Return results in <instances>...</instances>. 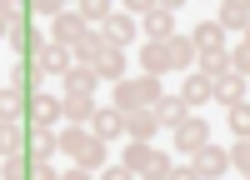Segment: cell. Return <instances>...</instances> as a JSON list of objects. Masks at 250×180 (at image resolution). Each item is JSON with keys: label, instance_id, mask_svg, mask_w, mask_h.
<instances>
[{"label": "cell", "instance_id": "cell-1", "mask_svg": "<svg viewBox=\"0 0 250 180\" xmlns=\"http://www.w3.org/2000/svg\"><path fill=\"white\" fill-rule=\"evenodd\" d=\"M160 100H165V85H160L155 75H135V80L125 75L120 85H115V95H110V105L120 115H130V110H155Z\"/></svg>", "mask_w": 250, "mask_h": 180}, {"label": "cell", "instance_id": "cell-2", "mask_svg": "<svg viewBox=\"0 0 250 180\" xmlns=\"http://www.w3.org/2000/svg\"><path fill=\"white\" fill-rule=\"evenodd\" d=\"M30 65H35V80H40V75H60V80H65V75L75 70V50L55 45V40H40V45L30 50Z\"/></svg>", "mask_w": 250, "mask_h": 180}, {"label": "cell", "instance_id": "cell-3", "mask_svg": "<svg viewBox=\"0 0 250 180\" xmlns=\"http://www.w3.org/2000/svg\"><path fill=\"white\" fill-rule=\"evenodd\" d=\"M25 100H30V105H25L30 125H50V130H60V125H65V95H50V90H30Z\"/></svg>", "mask_w": 250, "mask_h": 180}, {"label": "cell", "instance_id": "cell-4", "mask_svg": "<svg viewBox=\"0 0 250 180\" xmlns=\"http://www.w3.org/2000/svg\"><path fill=\"white\" fill-rule=\"evenodd\" d=\"M90 35H95V30H90V25H85V20H80L75 10H65V15H60L55 25H50V40H55V45H65V50H80Z\"/></svg>", "mask_w": 250, "mask_h": 180}, {"label": "cell", "instance_id": "cell-5", "mask_svg": "<svg viewBox=\"0 0 250 180\" xmlns=\"http://www.w3.org/2000/svg\"><path fill=\"white\" fill-rule=\"evenodd\" d=\"M100 35H105V45H110V50H130V40L140 35V20H135V15H125V10H115V15L105 20V30H100Z\"/></svg>", "mask_w": 250, "mask_h": 180}, {"label": "cell", "instance_id": "cell-6", "mask_svg": "<svg viewBox=\"0 0 250 180\" xmlns=\"http://www.w3.org/2000/svg\"><path fill=\"white\" fill-rule=\"evenodd\" d=\"M190 165H195L200 180H220L225 170H230V150H225V145H205V150L190 155Z\"/></svg>", "mask_w": 250, "mask_h": 180}, {"label": "cell", "instance_id": "cell-7", "mask_svg": "<svg viewBox=\"0 0 250 180\" xmlns=\"http://www.w3.org/2000/svg\"><path fill=\"white\" fill-rule=\"evenodd\" d=\"M170 140H175L185 155H195V150H205V145H210V125H205L200 115H190L185 125H175V130H170Z\"/></svg>", "mask_w": 250, "mask_h": 180}, {"label": "cell", "instance_id": "cell-8", "mask_svg": "<svg viewBox=\"0 0 250 180\" xmlns=\"http://www.w3.org/2000/svg\"><path fill=\"white\" fill-rule=\"evenodd\" d=\"M140 30L150 35V40H175V5L155 0V5H150V15L140 20Z\"/></svg>", "mask_w": 250, "mask_h": 180}, {"label": "cell", "instance_id": "cell-9", "mask_svg": "<svg viewBox=\"0 0 250 180\" xmlns=\"http://www.w3.org/2000/svg\"><path fill=\"white\" fill-rule=\"evenodd\" d=\"M155 155H160V150L150 145V140H125V160H120V165L130 170L135 180H145V170L155 165Z\"/></svg>", "mask_w": 250, "mask_h": 180}, {"label": "cell", "instance_id": "cell-10", "mask_svg": "<svg viewBox=\"0 0 250 180\" xmlns=\"http://www.w3.org/2000/svg\"><path fill=\"white\" fill-rule=\"evenodd\" d=\"M165 70H175L170 65V45H165V40H145L140 45V75H165Z\"/></svg>", "mask_w": 250, "mask_h": 180}, {"label": "cell", "instance_id": "cell-11", "mask_svg": "<svg viewBox=\"0 0 250 180\" xmlns=\"http://www.w3.org/2000/svg\"><path fill=\"white\" fill-rule=\"evenodd\" d=\"M90 130L100 140H125V115L115 105H95V120H90Z\"/></svg>", "mask_w": 250, "mask_h": 180}, {"label": "cell", "instance_id": "cell-12", "mask_svg": "<svg viewBox=\"0 0 250 180\" xmlns=\"http://www.w3.org/2000/svg\"><path fill=\"white\" fill-rule=\"evenodd\" d=\"M95 85H100V75H95L90 65H75L65 80H60V95H80V100H90V95H95Z\"/></svg>", "mask_w": 250, "mask_h": 180}, {"label": "cell", "instance_id": "cell-13", "mask_svg": "<svg viewBox=\"0 0 250 180\" xmlns=\"http://www.w3.org/2000/svg\"><path fill=\"white\" fill-rule=\"evenodd\" d=\"M90 145H95V130L90 125H60V150H65L70 160H80Z\"/></svg>", "mask_w": 250, "mask_h": 180}, {"label": "cell", "instance_id": "cell-14", "mask_svg": "<svg viewBox=\"0 0 250 180\" xmlns=\"http://www.w3.org/2000/svg\"><path fill=\"white\" fill-rule=\"evenodd\" d=\"M215 25L220 30H250V0H225V5H215Z\"/></svg>", "mask_w": 250, "mask_h": 180}, {"label": "cell", "instance_id": "cell-15", "mask_svg": "<svg viewBox=\"0 0 250 180\" xmlns=\"http://www.w3.org/2000/svg\"><path fill=\"white\" fill-rule=\"evenodd\" d=\"M165 125H160V115L155 110H130V115H125V135H130V140H155Z\"/></svg>", "mask_w": 250, "mask_h": 180}, {"label": "cell", "instance_id": "cell-16", "mask_svg": "<svg viewBox=\"0 0 250 180\" xmlns=\"http://www.w3.org/2000/svg\"><path fill=\"white\" fill-rule=\"evenodd\" d=\"M90 70L100 75V80H110V85H120V80H125V50H100L95 60H90Z\"/></svg>", "mask_w": 250, "mask_h": 180}, {"label": "cell", "instance_id": "cell-17", "mask_svg": "<svg viewBox=\"0 0 250 180\" xmlns=\"http://www.w3.org/2000/svg\"><path fill=\"white\" fill-rule=\"evenodd\" d=\"M25 145H30V155H35V160H50V155L60 150V130H50V125H30Z\"/></svg>", "mask_w": 250, "mask_h": 180}, {"label": "cell", "instance_id": "cell-18", "mask_svg": "<svg viewBox=\"0 0 250 180\" xmlns=\"http://www.w3.org/2000/svg\"><path fill=\"white\" fill-rule=\"evenodd\" d=\"M180 100H185V105H205V100H215V80H205L200 70H190L185 85H180Z\"/></svg>", "mask_w": 250, "mask_h": 180}, {"label": "cell", "instance_id": "cell-19", "mask_svg": "<svg viewBox=\"0 0 250 180\" xmlns=\"http://www.w3.org/2000/svg\"><path fill=\"white\" fill-rule=\"evenodd\" d=\"M190 40H195V55H210V50H225V30L215 25V20H200Z\"/></svg>", "mask_w": 250, "mask_h": 180}, {"label": "cell", "instance_id": "cell-20", "mask_svg": "<svg viewBox=\"0 0 250 180\" xmlns=\"http://www.w3.org/2000/svg\"><path fill=\"white\" fill-rule=\"evenodd\" d=\"M115 10H120V5H110V0H80V5H75V15H80V20H85V25H90V30H95V25H100V30H105V20H110Z\"/></svg>", "mask_w": 250, "mask_h": 180}, {"label": "cell", "instance_id": "cell-21", "mask_svg": "<svg viewBox=\"0 0 250 180\" xmlns=\"http://www.w3.org/2000/svg\"><path fill=\"white\" fill-rule=\"evenodd\" d=\"M155 115H160V125H165V130H175V125H185V120H190V105H185L180 95H165L160 105H155Z\"/></svg>", "mask_w": 250, "mask_h": 180}, {"label": "cell", "instance_id": "cell-22", "mask_svg": "<svg viewBox=\"0 0 250 180\" xmlns=\"http://www.w3.org/2000/svg\"><path fill=\"white\" fill-rule=\"evenodd\" d=\"M245 95H250V90H245V80H240L235 70L215 80V100H225V110H230V105H240V100H245Z\"/></svg>", "mask_w": 250, "mask_h": 180}, {"label": "cell", "instance_id": "cell-23", "mask_svg": "<svg viewBox=\"0 0 250 180\" xmlns=\"http://www.w3.org/2000/svg\"><path fill=\"white\" fill-rule=\"evenodd\" d=\"M165 45H170V65H175V70H190L195 60H200V55H195V40H190V35H175V40H165Z\"/></svg>", "mask_w": 250, "mask_h": 180}, {"label": "cell", "instance_id": "cell-24", "mask_svg": "<svg viewBox=\"0 0 250 180\" xmlns=\"http://www.w3.org/2000/svg\"><path fill=\"white\" fill-rule=\"evenodd\" d=\"M90 120H95V100L65 95V125H90Z\"/></svg>", "mask_w": 250, "mask_h": 180}, {"label": "cell", "instance_id": "cell-25", "mask_svg": "<svg viewBox=\"0 0 250 180\" xmlns=\"http://www.w3.org/2000/svg\"><path fill=\"white\" fill-rule=\"evenodd\" d=\"M225 125H230L235 140H250V100H240V105L225 110Z\"/></svg>", "mask_w": 250, "mask_h": 180}, {"label": "cell", "instance_id": "cell-26", "mask_svg": "<svg viewBox=\"0 0 250 180\" xmlns=\"http://www.w3.org/2000/svg\"><path fill=\"white\" fill-rule=\"evenodd\" d=\"M195 65H200L205 80H220V75H230V55H225V50H210V55H200Z\"/></svg>", "mask_w": 250, "mask_h": 180}, {"label": "cell", "instance_id": "cell-27", "mask_svg": "<svg viewBox=\"0 0 250 180\" xmlns=\"http://www.w3.org/2000/svg\"><path fill=\"white\" fill-rule=\"evenodd\" d=\"M75 165H80V170H90V175H100V170H105V140H100V135H95V145H90L85 155H80V160H75Z\"/></svg>", "mask_w": 250, "mask_h": 180}, {"label": "cell", "instance_id": "cell-28", "mask_svg": "<svg viewBox=\"0 0 250 180\" xmlns=\"http://www.w3.org/2000/svg\"><path fill=\"white\" fill-rule=\"evenodd\" d=\"M230 165L250 180V140H235V145H230Z\"/></svg>", "mask_w": 250, "mask_h": 180}, {"label": "cell", "instance_id": "cell-29", "mask_svg": "<svg viewBox=\"0 0 250 180\" xmlns=\"http://www.w3.org/2000/svg\"><path fill=\"white\" fill-rule=\"evenodd\" d=\"M30 180H65V170H55L50 160H35V165H30Z\"/></svg>", "mask_w": 250, "mask_h": 180}, {"label": "cell", "instance_id": "cell-30", "mask_svg": "<svg viewBox=\"0 0 250 180\" xmlns=\"http://www.w3.org/2000/svg\"><path fill=\"white\" fill-rule=\"evenodd\" d=\"M95 180H135V175H130V170H125V165H105V170H100Z\"/></svg>", "mask_w": 250, "mask_h": 180}, {"label": "cell", "instance_id": "cell-31", "mask_svg": "<svg viewBox=\"0 0 250 180\" xmlns=\"http://www.w3.org/2000/svg\"><path fill=\"white\" fill-rule=\"evenodd\" d=\"M170 180H200V175H195V165H175V170H170Z\"/></svg>", "mask_w": 250, "mask_h": 180}, {"label": "cell", "instance_id": "cell-32", "mask_svg": "<svg viewBox=\"0 0 250 180\" xmlns=\"http://www.w3.org/2000/svg\"><path fill=\"white\" fill-rule=\"evenodd\" d=\"M65 180H90V170H80V165H70V170H65Z\"/></svg>", "mask_w": 250, "mask_h": 180}, {"label": "cell", "instance_id": "cell-33", "mask_svg": "<svg viewBox=\"0 0 250 180\" xmlns=\"http://www.w3.org/2000/svg\"><path fill=\"white\" fill-rule=\"evenodd\" d=\"M240 45H245V50H250V30H245V40H240Z\"/></svg>", "mask_w": 250, "mask_h": 180}, {"label": "cell", "instance_id": "cell-34", "mask_svg": "<svg viewBox=\"0 0 250 180\" xmlns=\"http://www.w3.org/2000/svg\"><path fill=\"white\" fill-rule=\"evenodd\" d=\"M245 90H250V80H245Z\"/></svg>", "mask_w": 250, "mask_h": 180}]
</instances>
